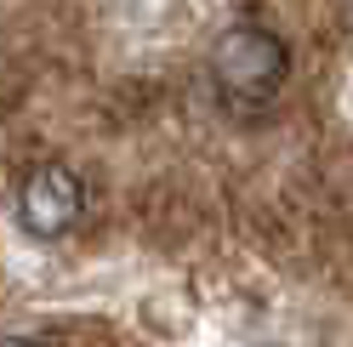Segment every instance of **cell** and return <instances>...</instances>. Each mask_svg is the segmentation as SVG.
Segmentation results:
<instances>
[{"mask_svg":"<svg viewBox=\"0 0 353 347\" xmlns=\"http://www.w3.org/2000/svg\"><path fill=\"white\" fill-rule=\"evenodd\" d=\"M285 74H291V52L285 40L262 23H234L211 46V80L234 108H262L279 97Z\"/></svg>","mask_w":353,"mask_h":347,"instance_id":"6da1fadb","label":"cell"},{"mask_svg":"<svg viewBox=\"0 0 353 347\" xmlns=\"http://www.w3.org/2000/svg\"><path fill=\"white\" fill-rule=\"evenodd\" d=\"M17 228L29 240H63L80 216H85V182L69 165H34L23 182H17Z\"/></svg>","mask_w":353,"mask_h":347,"instance_id":"7a4b0ae2","label":"cell"},{"mask_svg":"<svg viewBox=\"0 0 353 347\" xmlns=\"http://www.w3.org/2000/svg\"><path fill=\"white\" fill-rule=\"evenodd\" d=\"M0 347H57V341H46V336H0Z\"/></svg>","mask_w":353,"mask_h":347,"instance_id":"3957f363","label":"cell"}]
</instances>
